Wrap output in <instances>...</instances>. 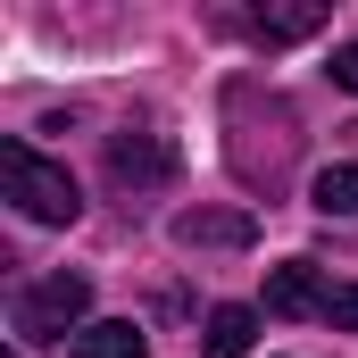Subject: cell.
Masks as SVG:
<instances>
[{
	"label": "cell",
	"mask_w": 358,
	"mask_h": 358,
	"mask_svg": "<svg viewBox=\"0 0 358 358\" xmlns=\"http://www.w3.org/2000/svg\"><path fill=\"white\" fill-rule=\"evenodd\" d=\"M76 358H150V342H142L134 317H100V325L76 334Z\"/></svg>",
	"instance_id": "obj_7"
},
{
	"label": "cell",
	"mask_w": 358,
	"mask_h": 358,
	"mask_svg": "<svg viewBox=\"0 0 358 358\" xmlns=\"http://www.w3.org/2000/svg\"><path fill=\"white\" fill-rule=\"evenodd\" d=\"M308 208L317 217H358V167H325L308 183Z\"/></svg>",
	"instance_id": "obj_9"
},
{
	"label": "cell",
	"mask_w": 358,
	"mask_h": 358,
	"mask_svg": "<svg viewBox=\"0 0 358 358\" xmlns=\"http://www.w3.org/2000/svg\"><path fill=\"white\" fill-rule=\"evenodd\" d=\"M0 192H8L17 217H34V225H76V217H84L76 176H67L59 159H42L34 142H0Z\"/></svg>",
	"instance_id": "obj_1"
},
{
	"label": "cell",
	"mask_w": 358,
	"mask_h": 358,
	"mask_svg": "<svg viewBox=\"0 0 358 358\" xmlns=\"http://www.w3.org/2000/svg\"><path fill=\"white\" fill-rule=\"evenodd\" d=\"M84 308H92V283L84 275H42V283H25L17 292V342H67V334H84Z\"/></svg>",
	"instance_id": "obj_2"
},
{
	"label": "cell",
	"mask_w": 358,
	"mask_h": 358,
	"mask_svg": "<svg viewBox=\"0 0 358 358\" xmlns=\"http://www.w3.org/2000/svg\"><path fill=\"white\" fill-rule=\"evenodd\" d=\"M250 342H259V308H242V300L208 308V334H200V350H208V358H242Z\"/></svg>",
	"instance_id": "obj_6"
},
{
	"label": "cell",
	"mask_w": 358,
	"mask_h": 358,
	"mask_svg": "<svg viewBox=\"0 0 358 358\" xmlns=\"http://www.w3.org/2000/svg\"><path fill=\"white\" fill-rule=\"evenodd\" d=\"M259 225H250V208H183L176 217V242L183 250H242Z\"/></svg>",
	"instance_id": "obj_5"
},
{
	"label": "cell",
	"mask_w": 358,
	"mask_h": 358,
	"mask_svg": "<svg viewBox=\"0 0 358 358\" xmlns=\"http://www.w3.org/2000/svg\"><path fill=\"white\" fill-rule=\"evenodd\" d=\"M325 292H334V283L308 267V259H283V267H267V317H317Z\"/></svg>",
	"instance_id": "obj_4"
},
{
	"label": "cell",
	"mask_w": 358,
	"mask_h": 358,
	"mask_svg": "<svg viewBox=\"0 0 358 358\" xmlns=\"http://www.w3.org/2000/svg\"><path fill=\"white\" fill-rule=\"evenodd\" d=\"M108 176L117 183H167L176 176V142L159 125H125V134H108Z\"/></svg>",
	"instance_id": "obj_3"
},
{
	"label": "cell",
	"mask_w": 358,
	"mask_h": 358,
	"mask_svg": "<svg viewBox=\"0 0 358 358\" xmlns=\"http://www.w3.org/2000/svg\"><path fill=\"white\" fill-rule=\"evenodd\" d=\"M317 317H325V325H350V334H358V283H334Z\"/></svg>",
	"instance_id": "obj_10"
},
{
	"label": "cell",
	"mask_w": 358,
	"mask_h": 358,
	"mask_svg": "<svg viewBox=\"0 0 358 358\" xmlns=\"http://www.w3.org/2000/svg\"><path fill=\"white\" fill-rule=\"evenodd\" d=\"M334 84L358 92V42H342V50H334Z\"/></svg>",
	"instance_id": "obj_11"
},
{
	"label": "cell",
	"mask_w": 358,
	"mask_h": 358,
	"mask_svg": "<svg viewBox=\"0 0 358 358\" xmlns=\"http://www.w3.org/2000/svg\"><path fill=\"white\" fill-rule=\"evenodd\" d=\"M317 25H325V0H300V8H259V17H250V34H259V42H308V34H317Z\"/></svg>",
	"instance_id": "obj_8"
}]
</instances>
